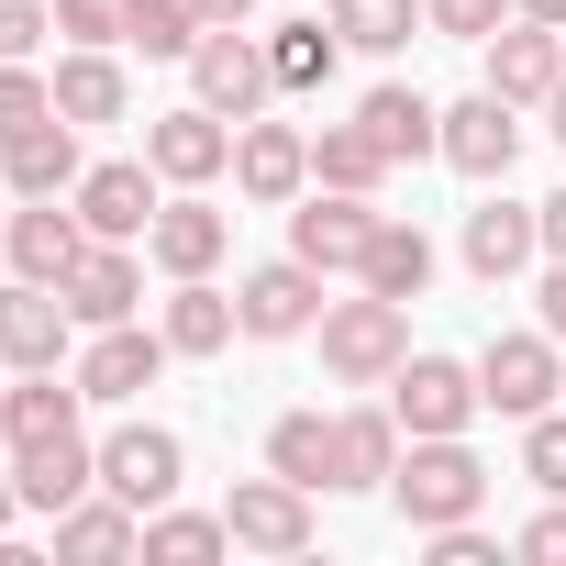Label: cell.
Here are the masks:
<instances>
[{"mask_svg": "<svg viewBox=\"0 0 566 566\" xmlns=\"http://www.w3.org/2000/svg\"><path fill=\"white\" fill-rule=\"evenodd\" d=\"M400 356H411V301H378V290L323 301V378L334 389H389Z\"/></svg>", "mask_w": 566, "mask_h": 566, "instance_id": "cell-2", "label": "cell"}, {"mask_svg": "<svg viewBox=\"0 0 566 566\" xmlns=\"http://www.w3.org/2000/svg\"><path fill=\"white\" fill-rule=\"evenodd\" d=\"M266 467L301 478V489H334V411H277L266 422Z\"/></svg>", "mask_w": 566, "mask_h": 566, "instance_id": "cell-31", "label": "cell"}, {"mask_svg": "<svg viewBox=\"0 0 566 566\" xmlns=\"http://www.w3.org/2000/svg\"><path fill=\"white\" fill-rule=\"evenodd\" d=\"M0 222H12V211H0Z\"/></svg>", "mask_w": 566, "mask_h": 566, "instance_id": "cell-49", "label": "cell"}, {"mask_svg": "<svg viewBox=\"0 0 566 566\" xmlns=\"http://www.w3.org/2000/svg\"><path fill=\"white\" fill-rule=\"evenodd\" d=\"M145 167H156L167 189H211V178L233 167V123H222L211 101H189V112H156V123H145Z\"/></svg>", "mask_w": 566, "mask_h": 566, "instance_id": "cell-10", "label": "cell"}, {"mask_svg": "<svg viewBox=\"0 0 566 566\" xmlns=\"http://www.w3.org/2000/svg\"><path fill=\"white\" fill-rule=\"evenodd\" d=\"M511 12H522V0H422V23H433V34H455V45H489Z\"/></svg>", "mask_w": 566, "mask_h": 566, "instance_id": "cell-38", "label": "cell"}, {"mask_svg": "<svg viewBox=\"0 0 566 566\" xmlns=\"http://www.w3.org/2000/svg\"><path fill=\"white\" fill-rule=\"evenodd\" d=\"M178 478H189V444H178L167 422H123V433H101V489H112V500L167 511V500H178Z\"/></svg>", "mask_w": 566, "mask_h": 566, "instance_id": "cell-9", "label": "cell"}, {"mask_svg": "<svg viewBox=\"0 0 566 566\" xmlns=\"http://www.w3.org/2000/svg\"><path fill=\"white\" fill-rule=\"evenodd\" d=\"M533 211H544V255H566V189H555V200H533Z\"/></svg>", "mask_w": 566, "mask_h": 566, "instance_id": "cell-44", "label": "cell"}, {"mask_svg": "<svg viewBox=\"0 0 566 566\" xmlns=\"http://www.w3.org/2000/svg\"><path fill=\"white\" fill-rule=\"evenodd\" d=\"M222 244H233V211H211L200 189H178V200L145 222V255H156L167 277H211V266H222Z\"/></svg>", "mask_w": 566, "mask_h": 566, "instance_id": "cell-18", "label": "cell"}, {"mask_svg": "<svg viewBox=\"0 0 566 566\" xmlns=\"http://www.w3.org/2000/svg\"><path fill=\"white\" fill-rule=\"evenodd\" d=\"M433 566H500V544H489L478 522H444V533H433Z\"/></svg>", "mask_w": 566, "mask_h": 566, "instance_id": "cell-42", "label": "cell"}, {"mask_svg": "<svg viewBox=\"0 0 566 566\" xmlns=\"http://www.w3.org/2000/svg\"><path fill=\"white\" fill-rule=\"evenodd\" d=\"M0 255H12V277H45V290H67V266L90 255L78 200H23L12 222H0Z\"/></svg>", "mask_w": 566, "mask_h": 566, "instance_id": "cell-16", "label": "cell"}, {"mask_svg": "<svg viewBox=\"0 0 566 566\" xmlns=\"http://www.w3.org/2000/svg\"><path fill=\"white\" fill-rule=\"evenodd\" d=\"M145 555H156V566H200V555H233V522H222V511H145Z\"/></svg>", "mask_w": 566, "mask_h": 566, "instance_id": "cell-33", "label": "cell"}, {"mask_svg": "<svg viewBox=\"0 0 566 566\" xmlns=\"http://www.w3.org/2000/svg\"><path fill=\"white\" fill-rule=\"evenodd\" d=\"M378 178H389V156H378L367 123H323L312 134V189H367L378 200Z\"/></svg>", "mask_w": 566, "mask_h": 566, "instance_id": "cell-32", "label": "cell"}, {"mask_svg": "<svg viewBox=\"0 0 566 566\" xmlns=\"http://www.w3.org/2000/svg\"><path fill=\"white\" fill-rule=\"evenodd\" d=\"M56 34L67 45H123V0H56Z\"/></svg>", "mask_w": 566, "mask_h": 566, "instance_id": "cell-39", "label": "cell"}, {"mask_svg": "<svg viewBox=\"0 0 566 566\" xmlns=\"http://www.w3.org/2000/svg\"><path fill=\"white\" fill-rule=\"evenodd\" d=\"M312 500L323 489H301V478H233V500H222V522H233V544L244 555H312Z\"/></svg>", "mask_w": 566, "mask_h": 566, "instance_id": "cell-8", "label": "cell"}, {"mask_svg": "<svg viewBox=\"0 0 566 566\" xmlns=\"http://www.w3.org/2000/svg\"><path fill=\"white\" fill-rule=\"evenodd\" d=\"M389 411H400V433H467L489 400H478V367H455V356H400Z\"/></svg>", "mask_w": 566, "mask_h": 566, "instance_id": "cell-13", "label": "cell"}, {"mask_svg": "<svg viewBox=\"0 0 566 566\" xmlns=\"http://www.w3.org/2000/svg\"><path fill=\"white\" fill-rule=\"evenodd\" d=\"M533 255H544V211H533V200H478V211H467V266L489 277V290L522 277Z\"/></svg>", "mask_w": 566, "mask_h": 566, "instance_id": "cell-23", "label": "cell"}, {"mask_svg": "<svg viewBox=\"0 0 566 566\" xmlns=\"http://www.w3.org/2000/svg\"><path fill=\"white\" fill-rule=\"evenodd\" d=\"M233 312H244L255 345H301V334H323V266H301V255L244 266V277H233Z\"/></svg>", "mask_w": 566, "mask_h": 566, "instance_id": "cell-4", "label": "cell"}, {"mask_svg": "<svg viewBox=\"0 0 566 566\" xmlns=\"http://www.w3.org/2000/svg\"><path fill=\"white\" fill-rule=\"evenodd\" d=\"M522 478H533L544 500H566V411H533V422H522Z\"/></svg>", "mask_w": 566, "mask_h": 566, "instance_id": "cell-37", "label": "cell"}, {"mask_svg": "<svg viewBox=\"0 0 566 566\" xmlns=\"http://www.w3.org/2000/svg\"><path fill=\"white\" fill-rule=\"evenodd\" d=\"M78 411H90V389L78 378H56V367H23V389H0V444H56V433H78Z\"/></svg>", "mask_w": 566, "mask_h": 566, "instance_id": "cell-22", "label": "cell"}, {"mask_svg": "<svg viewBox=\"0 0 566 566\" xmlns=\"http://www.w3.org/2000/svg\"><path fill=\"white\" fill-rule=\"evenodd\" d=\"M511 555H522V566H566V500H555V511H533V522L511 533Z\"/></svg>", "mask_w": 566, "mask_h": 566, "instance_id": "cell-41", "label": "cell"}, {"mask_svg": "<svg viewBox=\"0 0 566 566\" xmlns=\"http://www.w3.org/2000/svg\"><path fill=\"white\" fill-rule=\"evenodd\" d=\"M544 123H555V145H566V78H555V90H544Z\"/></svg>", "mask_w": 566, "mask_h": 566, "instance_id": "cell-47", "label": "cell"}, {"mask_svg": "<svg viewBox=\"0 0 566 566\" xmlns=\"http://www.w3.org/2000/svg\"><path fill=\"white\" fill-rule=\"evenodd\" d=\"M156 334H167L178 356H222V345L244 334V312H233V290H211V277H178L167 312H156Z\"/></svg>", "mask_w": 566, "mask_h": 566, "instance_id": "cell-29", "label": "cell"}, {"mask_svg": "<svg viewBox=\"0 0 566 566\" xmlns=\"http://www.w3.org/2000/svg\"><path fill=\"white\" fill-rule=\"evenodd\" d=\"M67 312L101 334V323H134L145 312V255L134 244H90L78 266H67Z\"/></svg>", "mask_w": 566, "mask_h": 566, "instance_id": "cell-21", "label": "cell"}, {"mask_svg": "<svg viewBox=\"0 0 566 566\" xmlns=\"http://www.w3.org/2000/svg\"><path fill=\"white\" fill-rule=\"evenodd\" d=\"M266 67H277V90H334V67H345V34H334V12H312V23H277L266 34Z\"/></svg>", "mask_w": 566, "mask_h": 566, "instance_id": "cell-30", "label": "cell"}, {"mask_svg": "<svg viewBox=\"0 0 566 566\" xmlns=\"http://www.w3.org/2000/svg\"><path fill=\"white\" fill-rule=\"evenodd\" d=\"M78 178H90V167H78V123H67V112L0 145V189H12V200H67Z\"/></svg>", "mask_w": 566, "mask_h": 566, "instance_id": "cell-19", "label": "cell"}, {"mask_svg": "<svg viewBox=\"0 0 566 566\" xmlns=\"http://www.w3.org/2000/svg\"><path fill=\"white\" fill-rule=\"evenodd\" d=\"M334 34H345L356 56H400V45L422 34V0H334Z\"/></svg>", "mask_w": 566, "mask_h": 566, "instance_id": "cell-34", "label": "cell"}, {"mask_svg": "<svg viewBox=\"0 0 566 566\" xmlns=\"http://www.w3.org/2000/svg\"><path fill=\"white\" fill-rule=\"evenodd\" d=\"M367 233H378V200H367V189H301V200H290V255L323 266V277H356Z\"/></svg>", "mask_w": 566, "mask_h": 566, "instance_id": "cell-5", "label": "cell"}, {"mask_svg": "<svg viewBox=\"0 0 566 566\" xmlns=\"http://www.w3.org/2000/svg\"><path fill=\"white\" fill-rule=\"evenodd\" d=\"M389 500L411 533H444V522H478L489 511V467L467 455V433H411L400 467H389Z\"/></svg>", "mask_w": 566, "mask_h": 566, "instance_id": "cell-1", "label": "cell"}, {"mask_svg": "<svg viewBox=\"0 0 566 566\" xmlns=\"http://www.w3.org/2000/svg\"><path fill=\"white\" fill-rule=\"evenodd\" d=\"M167 356H178L167 334H145V323H101V334L78 345V367H67V378H78L101 411H123V400H145V389H156V367H167Z\"/></svg>", "mask_w": 566, "mask_h": 566, "instance_id": "cell-12", "label": "cell"}, {"mask_svg": "<svg viewBox=\"0 0 566 566\" xmlns=\"http://www.w3.org/2000/svg\"><path fill=\"white\" fill-rule=\"evenodd\" d=\"M56 555H78V566L145 555V511H134V500H112V489H90V500H67V511H56Z\"/></svg>", "mask_w": 566, "mask_h": 566, "instance_id": "cell-25", "label": "cell"}, {"mask_svg": "<svg viewBox=\"0 0 566 566\" xmlns=\"http://www.w3.org/2000/svg\"><path fill=\"white\" fill-rule=\"evenodd\" d=\"M566 78V23H533V12H511L500 34H489V90L511 101V112H544V90Z\"/></svg>", "mask_w": 566, "mask_h": 566, "instance_id": "cell-15", "label": "cell"}, {"mask_svg": "<svg viewBox=\"0 0 566 566\" xmlns=\"http://www.w3.org/2000/svg\"><path fill=\"white\" fill-rule=\"evenodd\" d=\"M478 400H489L500 422H533V411H555V400H566L555 334H489V356H478Z\"/></svg>", "mask_w": 566, "mask_h": 566, "instance_id": "cell-6", "label": "cell"}, {"mask_svg": "<svg viewBox=\"0 0 566 566\" xmlns=\"http://www.w3.org/2000/svg\"><path fill=\"white\" fill-rule=\"evenodd\" d=\"M233 189L244 200H266V211H290L301 189H312V134L301 123H233Z\"/></svg>", "mask_w": 566, "mask_h": 566, "instance_id": "cell-14", "label": "cell"}, {"mask_svg": "<svg viewBox=\"0 0 566 566\" xmlns=\"http://www.w3.org/2000/svg\"><path fill=\"white\" fill-rule=\"evenodd\" d=\"M400 411L389 400H356V411H334V489H389V467H400Z\"/></svg>", "mask_w": 566, "mask_h": 566, "instance_id": "cell-24", "label": "cell"}, {"mask_svg": "<svg viewBox=\"0 0 566 566\" xmlns=\"http://www.w3.org/2000/svg\"><path fill=\"white\" fill-rule=\"evenodd\" d=\"M12 522H23V489H12V478H0V544H12Z\"/></svg>", "mask_w": 566, "mask_h": 566, "instance_id": "cell-46", "label": "cell"}, {"mask_svg": "<svg viewBox=\"0 0 566 566\" xmlns=\"http://www.w3.org/2000/svg\"><path fill=\"white\" fill-rule=\"evenodd\" d=\"M200 23H255V0H200Z\"/></svg>", "mask_w": 566, "mask_h": 566, "instance_id": "cell-45", "label": "cell"}, {"mask_svg": "<svg viewBox=\"0 0 566 566\" xmlns=\"http://www.w3.org/2000/svg\"><path fill=\"white\" fill-rule=\"evenodd\" d=\"M522 12H533V23H566V0H522Z\"/></svg>", "mask_w": 566, "mask_h": 566, "instance_id": "cell-48", "label": "cell"}, {"mask_svg": "<svg viewBox=\"0 0 566 566\" xmlns=\"http://www.w3.org/2000/svg\"><path fill=\"white\" fill-rule=\"evenodd\" d=\"M356 123L378 134V156H389V167H411V156H433V145H444V112H433L422 90H400V78H378V90L356 101Z\"/></svg>", "mask_w": 566, "mask_h": 566, "instance_id": "cell-28", "label": "cell"}, {"mask_svg": "<svg viewBox=\"0 0 566 566\" xmlns=\"http://www.w3.org/2000/svg\"><path fill=\"white\" fill-rule=\"evenodd\" d=\"M34 123H56V67H0V145H12V134H34Z\"/></svg>", "mask_w": 566, "mask_h": 566, "instance_id": "cell-36", "label": "cell"}, {"mask_svg": "<svg viewBox=\"0 0 566 566\" xmlns=\"http://www.w3.org/2000/svg\"><path fill=\"white\" fill-rule=\"evenodd\" d=\"M12 489H23V511H45V522H56L67 500H90V489H101V444H90V433L23 444V455H12Z\"/></svg>", "mask_w": 566, "mask_h": 566, "instance_id": "cell-20", "label": "cell"}, {"mask_svg": "<svg viewBox=\"0 0 566 566\" xmlns=\"http://www.w3.org/2000/svg\"><path fill=\"white\" fill-rule=\"evenodd\" d=\"M356 290H378V301H422V290H433V244H422V222L378 211V233H367V255H356Z\"/></svg>", "mask_w": 566, "mask_h": 566, "instance_id": "cell-26", "label": "cell"}, {"mask_svg": "<svg viewBox=\"0 0 566 566\" xmlns=\"http://www.w3.org/2000/svg\"><path fill=\"white\" fill-rule=\"evenodd\" d=\"M56 112L90 134V123H123L134 112V78H123V56L112 45H78V56H56Z\"/></svg>", "mask_w": 566, "mask_h": 566, "instance_id": "cell-27", "label": "cell"}, {"mask_svg": "<svg viewBox=\"0 0 566 566\" xmlns=\"http://www.w3.org/2000/svg\"><path fill=\"white\" fill-rule=\"evenodd\" d=\"M156 189H167V178H156L145 156H112V167H90V178H78L67 200H78V222H90V244H145V222L167 211Z\"/></svg>", "mask_w": 566, "mask_h": 566, "instance_id": "cell-11", "label": "cell"}, {"mask_svg": "<svg viewBox=\"0 0 566 566\" xmlns=\"http://www.w3.org/2000/svg\"><path fill=\"white\" fill-rule=\"evenodd\" d=\"M211 23H200V0H123V45H145V56H189Z\"/></svg>", "mask_w": 566, "mask_h": 566, "instance_id": "cell-35", "label": "cell"}, {"mask_svg": "<svg viewBox=\"0 0 566 566\" xmlns=\"http://www.w3.org/2000/svg\"><path fill=\"white\" fill-rule=\"evenodd\" d=\"M533 312H544V334H555V345H566V255H555V266H544V290H533Z\"/></svg>", "mask_w": 566, "mask_h": 566, "instance_id": "cell-43", "label": "cell"}, {"mask_svg": "<svg viewBox=\"0 0 566 566\" xmlns=\"http://www.w3.org/2000/svg\"><path fill=\"white\" fill-rule=\"evenodd\" d=\"M45 34H56V12H34V0H0V67H23Z\"/></svg>", "mask_w": 566, "mask_h": 566, "instance_id": "cell-40", "label": "cell"}, {"mask_svg": "<svg viewBox=\"0 0 566 566\" xmlns=\"http://www.w3.org/2000/svg\"><path fill=\"white\" fill-rule=\"evenodd\" d=\"M78 312L67 290H45V277H12L0 290V367H78Z\"/></svg>", "mask_w": 566, "mask_h": 566, "instance_id": "cell-7", "label": "cell"}, {"mask_svg": "<svg viewBox=\"0 0 566 566\" xmlns=\"http://www.w3.org/2000/svg\"><path fill=\"white\" fill-rule=\"evenodd\" d=\"M189 90L222 112V123H255L266 101H277V67H266V34H244V23H211L200 45H189Z\"/></svg>", "mask_w": 566, "mask_h": 566, "instance_id": "cell-3", "label": "cell"}, {"mask_svg": "<svg viewBox=\"0 0 566 566\" xmlns=\"http://www.w3.org/2000/svg\"><path fill=\"white\" fill-rule=\"evenodd\" d=\"M455 178H478V189H500L511 178V156H522V123H511V101L500 90H478V101H455L444 112V145H433Z\"/></svg>", "mask_w": 566, "mask_h": 566, "instance_id": "cell-17", "label": "cell"}]
</instances>
